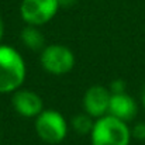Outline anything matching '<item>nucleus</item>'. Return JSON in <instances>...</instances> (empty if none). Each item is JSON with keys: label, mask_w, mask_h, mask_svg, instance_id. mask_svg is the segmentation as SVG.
Instances as JSON below:
<instances>
[{"label": "nucleus", "mask_w": 145, "mask_h": 145, "mask_svg": "<svg viewBox=\"0 0 145 145\" xmlns=\"http://www.w3.org/2000/svg\"><path fill=\"white\" fill-rule=\"evenodd\" d=\"M27 65L23 55L10 45L0 44V95H11L23 88Z\"/></svg>", "instance_id": "obj_1"}, {"label": "nucleus", "mask_w": 145, "mask_h": 145, "mask_svg": "<svg viewBox=\"0 0 145 145\" xmlns=\"http://www.w3.org/2000/svg\"><path fill=\"white\" fill-rule=\"evenodd\" d=\"M89 137L92 145H130L133 134L128 123L106 114L95 120Z\"/></svg>", "instance_id": "obj_2"}, {"label": "nucleus", "mask_w": 145, "mask_h": 145, "mask_svg": "<svg viewBox=\"0 0 145 145\" xmlns=\"http://www.w3.org/2000/svg\"><path fill=\"white\" fill-rule=\"evenodd\" d=\"M34 128L38 138L45 144H59L68 135V121L66 118L54 108H44L41 114L35 117Z\"/></svg>", "instance_id": "obj_3"}, {"label": "nucleus", "mask_w": 145, "mask_h": 145, "mask_svg": "<svg viewBox=\"0 0 145 145\" xmlns=\"http://www.w3.org/2000/svg\"><path fill=\"white\" fill-rule=\"evenodd\" d=\"M75 54L71 48L61 44H49L45 45L40 54L41 68L55 76H62L69 73L75 66Z\"/></svg>", "instance_id": "obj_4"}, {"label": "nucleus", "mask_w": 145, "mask_h": 145, "mask_svg": "<svg viewBox=\"0 0 145 145\" xmlns=\"http://www.w3.org/2000/svg\"><path fill=\"white\" fill-rule=\"evenodd\" d=\"M59 8V0H23L20 4V17L28 25L41 27L58 14Z\"/></svg>", "instance_id": "obj_5"}, {"label": "nucleus", "mask_w": 145, "mask_h": 145, "mask_svg": "<svg viewBox=\"0 0 145 145\" xmlns=\"http://www.w3.org/2000/svg\"><path fill=\"white\" fill-rule=\"evenodd\" d=\"M11 106L18 116L25 118H35L44 110L42 97L30 89L23 88L11 93Z\"/></svg>", "instance_id": "obj_6"}, {"label": "nucleus", "mask_w": 145, "mask_h": 145, "mask_svg": "<svg viewBox=\"0 0 145 145\" xmlns=\"http://www.w3.org/2000/svg\"><path fill=\"white\" fill-rule=\"evenodd\" d=\"M111 93L108 88H104L101 85L90 86L82 99L83 110L86 114L93 117L95 120L100 118L106 114H108V104H110Z\"/></svg>", "instance_id": "obj_7"}, {"label": "nucleus", "mask_w": 145, "mask_h": 145, "mask_svg": "<svg viewBox=\"0 0 145 145\" xmlns=\"http://www.w3.org/2000/svg\"><path fill=\"white\" fill-rule=\"evenodd\" d=\"M108 114L120 118L125 123L133 121L137 114H138V104L135 99L128 95L127 92L124 93H116L110 97V104H108Z\"/></svg>", "instance_id": "obj_8"}, {"label": "nucleus", "mask_w": 145, "mask_h": 145, "mask_svg": "<svg viewBox=\"0 0 145 145\" xmlns=\"http://www.w3.org/2000/svg\"><path fill=\"white\" fill-rule=\"evenodd\" d=\"M20 40L31 51H42V48L45 47V37L40 30V27L35 25L27 24L20 33Z\"/></svg>", "instance_id": "obj_9"}, {"label": "nucleus", "mask_w": 145, "mask_h": 145, "mask_svg": "<svg viewBox=\"0 0 145 145\" xmlns=\"http://www.w3.org/2000/svg\"><path fill=\"white\" fill-rule=\"evenodd\" d=\"M93 124H95V118L90 117L89 114H86L85 111L80 113V114H76V116L71 120V127H72V130H73L76 134H80V135H89V134L92 133Z\"/></svg>", "instance_id": "obj_10"}, {"label": "nucleus", "mask_w": 145, "mask_h": 145, "mask_svg": "<svg viewBox=\"0 0 145 145\" xmlns=\"http://www.w3.org/2000/svg\"><path fill=\"white\" fill-rule=\"evenodd\" d=\"M125 88H127V85H125V82L123 79H116V80H113L110 83L108 90H110V93L116 95V93H124V92H127Z\"/></svg>", "instance_id": "obj_11"}, {"label": "nucleus", "mask_w": 145, "mask_h": 145, "mask_svg": "<svg viewBox=\"0 0 145 145\" xmlns=\"http://www.w3.org/2000/svg\"><path fill=\"white\" fill-rule=\"evenodd\" d=\"M131 134L134 138H138V140H145V123H140L137 124L133 130H131Z\"/></svg>", "instance_id": "obj_12"}, {"label": "nucleus", "mask_w": 145, "mask_h": 145, "mask_svg": "<svg viewBox=\"0 0 145 145\" xmlns=\"http://www.w3.org/2000/svg\"><path fill=\"white\" fill-rule=\"evenodd\" d=\"M78 3V0H59L61 7H72Z\"/></svg>", "instance_id": "obj_13"}, {"label": "nucleus", "mask_w": 145, "mask_h": 145, "mask_svg": "<svg viewBox=\"0 0 145 145\" xmlns=\"http://www.w3.org/2000/svg\"><path fill=\"white\" fill-rule=\"evenodd\" d=\"M3 37H4V21H3V18L0 17V44H1Z\"/></svg>", "instance_id": "obj_14"}, {"label": "nucleus", "mask_w": 145, "mask_h": 145, "mask_svg": "<svg viewBox=\"0 0 145 145\" xmlns=\"http://www.w3.org/2000/svg\"><path fill=\"white\" fill-rule=\"evenodd\" d=\"M141 103H142V106H144V108H145V88H144V90H142V95H141Z\"/></svg>", "instance_id": "obj_15"}]
</instances>
